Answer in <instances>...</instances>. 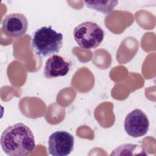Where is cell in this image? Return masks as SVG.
<instances>
[{"instance_id": "cell-1", "label": "cell", "mask_w": 156, "mask_h": 156, "mask_svg": "<svg viewBox=\"0 0 156 156\" xmlns=\"http://www.w3.org/2000/svg\"><path fill=\"white\" fill-rule=\"evenodd\" d=\"M1 146L7 155L26 156L35 146L34 136L29 127L18 122L7 127L3 131Z\"/></svg>"}, {"instance_id": "cell-2", "label": "cell", "mask_w": 156, "mask_h": 156, "mask_svg": "<svg viewBox=\"0 0 156 156\" xmlns=\"http://www.w3.org/2000/svg\"><path fill=\"white\" fill-rule=\"evenodd\" d=\"M63 45V34L51 26L37 29L33 34L31 46L37 55L48 57L58 53Z\"/></svg>"}, {"instance_id": "cell-3", "label": "cell", "mask_w": 156, "mask_h": 156, "mask_svg": "<svg viewBox=\"0 0 156 156\" xmlns=\"http://www.w3.org/2000/svg\"><path fill=\"white\" fill-rule=\"evenodd\" d=\"M73 37L80 48L91 49L101 44L104 38V32L97 23L86 21L78 24L74 28Z\"/></svg>"}, {"instance_id": "cell-4", "label": "cell", "mask_w": 156, "mask_h": 156, "mask_svg": "<svg viewBox=\"0 0 156 156\" xmlns=\"http://www.w3.org/2000/svg\"><path fill=\"white\" fill-rule=\"evenodd\" d=\"M74 144L73 135L66 131H56L49 137L48 149L52 155L67 156L73 151Z\"/></svg>"}, {"instance_id": "cell-5", "label": "cell", "mask_w": 156, "mask_h": 156, "mask_svg": "<svg viewBox=\"0 0 156 156\" xmlns=\"http://www.w3.org/2000/svg\"><path fill=\"white\" fill-rule=\"evenodd\" d=\"M124 129L126 133L133 138H138L147 133L149 121L147 115L140 109H135L126 116Z\"/></svg>"}, {"instance_id": "cell-6", "label": "cell", "mask_w": 156, "mask_h": 156, "mask_svg": "<svg viewBox=\"0 0 156 156\" xmlns=\"http://www.w3.org/2000/svg\"><path fill=\"white\" fill-rule=\"evenodd\" d=\"M27 28V19L21 13L9 14L2 21V30L9 37H21L26 34Z\"/></svg>"}, {"instance_id": "cell-7", "label": "cell", "mask_w": 156, "mask_h": 156, "mask_svg": "<svg viewBox=\"0 0 156 156\" xmlns=\"http://www.w3.org/2000/svg\"><path fill=\"white\" fill-rule=\"evenodd\" d=\"M71 64L60 55L54 54L46 60L43 75L47 79L66 76L69 71Z\"/></svg>"}, {"instance_id": "cell-8", "label": "cell", "mask_w": 156, "mask_h": 156, "mask_svg": "<svg viewBox=\"0 0 156 156\" xmlns=\"http://www.w3.org/2000/svg\"><path fill=\"white\" fill-rule=\"evenodd\" d=\"M86 6L102 13H110L118 4V1H86Z\"/></svg>"}]
</instances>
